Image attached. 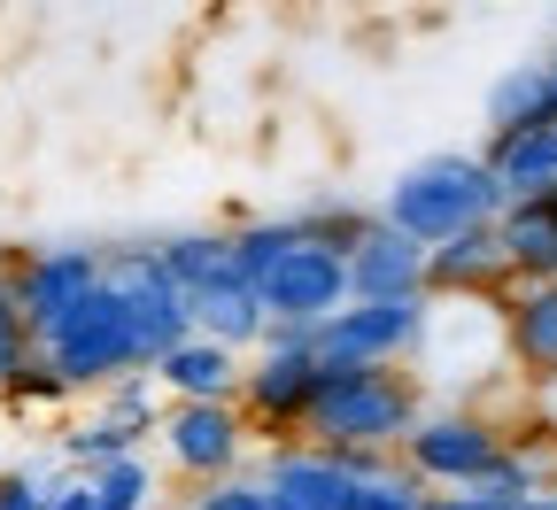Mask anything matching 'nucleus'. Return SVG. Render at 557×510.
<instances>
[{
	"instance_id": "nucleus-1",
	"label": "nucleus",
	"mask_w": 557,
	"mask_h": 510,
	"mask_svg": "<svg viewBox=\"0 0 557 510\" xmlns=\"http://www.w3.org/2000/svg\"><path fill=\"white\" fill-rule=\"evenodd\" d=\"M426 410V387L410 372H325L318 363V395L302 410L310 449H364V457H395L403 433Z\"/></svg>"
},
{
	"instance_id": "nucleus-2",
	"label": "nucleus",
	"mask_w": 557,
	"mask_h": 510,
	"mask_svg": "<svg viewBox=\"0 0 557 510\" xmlns=\"http://www.w3.org/2000/svg\"><path fill=\"white\" fill-rule=\"evenodd\" d=\"M496 178L480 171V156H457V148H442V156H418L410 171H395V186H387V201L372 209L380 225H395L403 240H418V248H442V240H457V233H472V225H496Z\"/></svg>"
},
{
	"instance_id": "nucleus-3",
	"label": "nucleus",
	"mask_w": 557,
	"mask_h": 510,
	"mask_svg": "<svg viewBox=\"0 0 557 510\" xmlns=\"http://www.w3.org/2000/svg\"><path fill=\"white\" fill-rule=\"evenodd\" d=\"M395 464L418 487H449V495L457 487H480L487 472L504 464V425L487 418V410H472V402H426L418 425L403 433Z\"/></svg>"
},
{
	"instance_id": "nucleus-4",
	"label": "nucleus",
	"mask_w": 557,
	"mask_h": 510,
	"mask_svg": "<svg viewBox=\"0 0 557 510\" xmlns=\"http://www.w3.org/2000/svg\"><path fill=\"white\" fill-rule=\"evenodd\" d=\"M101 295L124 310V333H132V363H139V372H156L178 340H194L186 295L163 278L156 240L148 248H101Z\"/></svg>"
},
{
	"instance_id": "nucleus-5",
	"label": "nucleus",
	"mask_w": 557,
	"mask_h": 510,
	"mask_svg": "<svg viewBox=\"0 0 557 510\" xmlns=\"http://www.w3.org/2000/svg\"><path fill=\"white\" fill-rule=\"evenodd\" d=\"M418 333H426V295L410 302H341L310 348L325 372H403V363L418 356Z\"/></svg>"
},
{
	"instance_id": "nucleus-6",
	"label": "nucleus",
	"mask_w": 557,
	"mask_h": 510,
	"mask_svg": "<svg viewBox=\"0 0 557 510\" xmlns=\"http://www.w3.org/2000/svg\"><path fill=\"white\" fill-rule=\"evenodd\" d=\"M32 356L47 363L62 387H109V380L139 372V363H132V333H124V310L101 295V286H94L78 310H62V318L32 340Z\"/></svg>"
},
{
	"instance_id": "nucleus-7",
	"label": "nucleus",
	"mask_w": 557,
	"mask_h": 510,
	"mask_svg": "<svg viewBox=\"0 0 557 510\" xmlns=\"http://www.w3.org/2000/svg\"><path fill=\"white\" fill-rule=\"evenodd\" d=\"M310 395H318V348H310V333L263 325L256 363H240V395H233V410L248 418V433L256 425L263 433H302Z\"/></svg>"
},
{
	"instance_id": "nucleus-8",
	"label": "nucleus",
	"mask_w": 557,
	"mask_h": 510,
	"mask_svg": "<svg viewBox=\"0 0 557 510\" xmlns=\"http://www.w3.org/2000/svg\"><path fill=\"white\" fill-rule=\"evenodd\" d=\"M348 302V263H341V248L333 240H302V248H287L263 278H256V310H263V325H278V333H318L333 310Z\"/></svg>"
},
{
	"instance_id": "nucleus-9",
	"label": "nucleus",
	"mask_w": 557,
	"mask_h": 510,
	"mask_svg": "<svg viewBox=\"0 0 557 510\" xmlns=\"http://www.w3.org/2000/svg\"><path fill=\"white\" fill-rule=\"evenodd\" d=\"M101 286V248H32L24 263L0 271V295H9L24 340H39L62 310H78Z\"/></svg>"
},
{
	"instance_id": "nucleus-10",
	"label": "nucleus",
	"mask_w": 557,
	"mask_h": 510,
	"mask_svg": "<svg viewBox=\"0 0 557 510\" xmlns=\"http://www.w3.org/2000/svg\"><path fill=\"white\" fill-rule=\"evenodd\" d=\"M163 457L186 472V480H233L240 472V449H248V418L233 402H171L163 410Z\"/></svg>"
},
{
	"instance_id": "nucleus-11",
	"label": "nucleus",
	"mask_w": 557,
	"mask_h": 510,
	"mask_svg": "<svg viewBox=\"0 0 557 510\" xmlns=\"http://www.w3.org/2000/svg\"><path fill=\"white\" fill-rule=\"evenodd\" d=\"M256 487L271 495V510H357L364 487L341 472L333 449H310V441H278L256 472Z\"/></svg>"
},
{
	"instance_id": "nucleus-12",
	"label": "nucleus",
	"mask_w": 557,
	"mask_h": 510,
	"mask_svg": "<svg viewBox=\"0 0 557 510\" xmlns=\"http://www.w3.org/2000/svg\"><path fill=\"white\" fill-rule=\"evenodd\" d=\"M348 263V302H410V295H426V248L403 240L395 225H372L341 248Z\"/></svg>"
},
{
	"instance_id": "nucleus-13",
	"label": "nucleus",
	"mask_w": 557,
	"mask_h": 510,
	"mask_svg": "<svg viewBox=\"0 0 557 510\" xmlns=\"http://www.w3.org/2000/svg\"><path fill=\"white\" fill-rule=\"evenodd\" d=\"M426 295L434 302H504L511 295V263L496 225H472L442 248H426Z\"/></svg>"
},
{
	"instance_id": "nucleus-14",
	"label": "nucleus",
	"mask_w": 557,
	"mask_h": 510,
	"mask_svg": "<svg viewBox=\"0 0 557 510\" xmlns=\"http://www.w3.org/2000/svg\"><path fill=\"white\" fill-rule=\"evenodd\" d=\"M148 380L163 387V402H233V395H240V356L194 333V340H178V348L156 363Z\"/></svg>"
},
{
	"instance_id": "nucleus-15",
	"label": "nucleus",
	"mask_w": 557,
	"mask_h": 510,
	"mask_svg": "<svg viewBox=\"0 0 557 510\" xmlns=\"http://www.w3.org/2000/svg\"><path fill=\"white\" fill-rule=\"evenodd\" d=\"M480 171L496 178V201H542L557 194V124L549 132H511V139H487Z\"/></svg>"
},
{
	"instance_id": "nucleus-16",
	"label": "nucleus",
	"mask_w": 557,
	"mask_h": 510,
	"mask_svg": "<svg viewBox=\"0 0 557 510\" xmlns=\"http://www.w3.org/2000/svg\"><path fill=\"white\" fill-rule=\"evenodd\" d=\"M504 356L527 380H557V286H511L504 295Z\"/></svg>"
},
{
	"instance_id": "nucleus-17",
	"label": "nucleus",
	"mask_w": 557,
	"mask_h": 510,
	"mask_svg": "<svg viewBox=\"0 0 557 510\" xmlns=\"http://www.w3.org/2000/svg\"><path fill=\"white\" fill-rule=\"evenodd\" d=\"M557 124V78L549 62H519L487 86V139H511V132H549Z\"/></svg>"
},
{
	"instance_id": "nucleus-18",
	"label": "nucleus",
	"mask_w": 557,
	"mask_h": 510,
	"mask_svg": "<svg viewBox=\"0 0 557 510\" xmlns=\"http://www.w3.org/2000/svg\"><path fill=\"white\" fill-rule=\"evenodd\" d=\"M496 240H504L511 286H557V216H549L542 201L496 209Z\"/></svg>"
},
{
	"instance_id": "nucleus-19",
	"label": "nucleus",
	"mask_w": 557,
	"mask_h": 510,
	"mask_svg": "<svg viewBox=\"0 0 557 510\" xmlns=\"http://www.w3.org/2000/svg\"><path fill=\"white\" fill-rule=\"evenodd\" d=\"M186 318L201 340H218V348H256L263 340V310H256V286L248 278H225V286H201V295H186Z\"/></svg>"
},
{
	"instance_id": "nucleus-20",
	"label": "nucleus",
	"mask_w": 557,
	"mask_h": 510,
	"mask_svg": "<svg viewBox=\"0 0 557 510\" xmlns=\"http://www.w3.org/2000/svg\"><path fill=\"white\" fill-rule=\"evenodd\" d=\"M156 263H163V278L178 286V295H201V286L240 278V271H233V240H225V233H171V240H156Z\"/></svg>"
},
{
	"instance_id": "nucleus-21",
	"label": "nucleus",
	"mask_w": 557,
	"mask_h": 510,
	"mask_svg": "<svg viewBox=\"0 0 557 510\" xmlns=\"http://www.w3.org/2000/svg\"><path fill=\"white\" fill-rule=\"evenodd\" d=\"M233 240V271L256 286L278 256H287V248H302L310 240V216H256V225H240V233H225Z\"/></svg>"
},
{
	"instance_id": "nucleus-22",
	"label": "nucleus",
	"mask_w": 557,
	"mask_h": 510,
	"mask_svg": "<svg viewBox=\"0 0 557 510\" xmlns=\"http://www.w3.org/2000/svg\"><path fill=\"white\" fill-rule=\"evenodd\" d=\"M163 410H171V402H163V387H156L148 372L109 380V402H101V418H109V425H124L132 441H139V433H156V425H163Z\"/></svg>"
},
{
	"instance_id": "nucleus-23",
	"label": "nucleus",
	"mask_w": 557,
	"mask_h": 510,
	"mask_svg": "<svg viewBox=\"0 0 557 510\" xmlns=\"http://www.w3.org/2000/svg\"><path fill=\"white\" fill-rule=\"evenodd\" d=\"M116 457H139V441L124 425H109V418H94V425H78V433H62V464H70V480H94L101 464H116Z\"/></svg>"
},
{
	"instance_id": "nucleus-24",
	"label": "nucleus",
	"mask_w": 557,
	"mask_h": 510,
	"mask_svg": "<svg viewBox=\"0 0 557 510\" xmlns=\"http://www.w3.org/2000/svg\"><path fill=\"white\" fill-rule=\"evenodd\" d=\"M86 495H94V510H156V472H148V457H116L86 480Z\"/></svg>"
},
{
	"instance_id": "nucleus-25",
	"label": "nucleus",
	"mask_w": 557,
	"mask_h": 510,
	"mask_svg": "<svg viewBox=\"0 0 557 510\" xmlns=\"http://www.w3.org/2000/svg\"><path fill=\"white\" fill-rule=\"evenodd\" d=\"M0 395H9L16 410H32V402H62L70 387H62V380L47 372V363H39V356H24V363H16V372H9V387H0Z\"/></svg>"
},
{
	"instance_id": "nucleus-26",
	"label": "nucleus",
	"mask_w": 557,
	"mask_h": 510,
	"mask_svg": "<svg viewBox=\"0 0 557 510\" xmlns=\"http://www.w3.org/2000/svg\"><path fill=\"white\" fill-rule=\"evenodd\" d=\"M70 472H0V510H47V495Z\"/></svg>"
},
{
	"instance_id": "nucleus-27",
	"label": "nucleus",
	"mask_w": 557,
	"mask_h": 510,
	"mask_svg": "<svg viewBox=\"0 0 557 510\" xmlns=\"http://www.w3.org/2000/svg\"><path fill=\"white\" fill-rule=\"evenodd\" d=\"M186 510H271V495H263L256 480H240V472H233V480H209Z\"/></svg>"
},
{
	"instance_id": "nucleus-28",
	"label": "nucleus",
	"mask_w": 557,
	"mask_h": 510,
	"mask_svg": "<svg viewBox=\"0 0 557 510\" xmlns=\"http://www.w3.org/2000/svg\"><path fill=\"white\" fill-rule=\"evenodd\" d=\"M357 510H426V487H418V480L395 464L387 480H372V487H364V502H357Z\"/></svg>"
},
{
	"instance_id": "nucleus-29",
	"label": "nucleus",
	"mask_w": 557,
	"mask_h": 510,
	"mask_svg": "<svg viewBox=\"0 0 557 510\" xmlns=\"http://www.w3.org/2000/svg\"><path fill=\"white\" fill-rule=\"evenodd\" d=\"M32 356V340H24V325H16V310H9V295H0V387H9V372Z\"/></svg>"
},
{
	"instance_id": "nucleus-30",
	"label": "nucleus",
	"mask_w": 557,
	"mask_h": 510,
	"mask_svg": "<svg viewBox=\"0 0 557 510\" xmlns=\"http://www.w3.org/2000/svg\"><path fill=\"white\" fill-rule=\"evenodd\" d=\"M47 510H94V495H86V480H62V487L47 495Z\"/></svg>"
},
{
	"instance_id": "nucleus-31",
	"label": "nucleus",
	"mask_w": 557,
	"mask_h": 510,
	"mask_svg": "<svg viewBox=\"0 0 557 510\" xmlns=\"http://www.w3.org/2000/svg\"><path fill=\"white\" fill-rule=\"evenodd\" d=\"M426 510H487L472 487H457V495H426Z\"/></svg>"
},
{
	"instance_id": "nucleus-32",
	"label": "nucleus",
	"mask_w": 557,
	"mask_h": 510,
	"mask_svg": "<svg viewBox=\"0 0 557 510\" xmlns=\"http://www.w3.org/2000/svg\"><path fill=\"white\" fill-rule=\"evenodd\" d=\"M519 510H557V487H549V495H534V502H519Z\"/></svg>"
},
{
	"instance_id": "nucleus-33",
	"label": "nucleus",
	"mask_w": 557,
	"mask_h": 510,
	"mask_svg": "<svg viewBox=\"0 0 557 510\" xmlns=\"http://www.w3.org/2000/svg\"><path fill=\"white\" fill-rule=\"evenodd\" d=\"M542 209H549V216H557V194H542Z\"/></svg>"
},
{
	"instance_id": "nucleus-34",
	"label": "nucleus",
	"mask_w": 557,
	"mask_h": 510,
	"mask_svg": "<svg viewBox=\"0 0 557 510\" xmlns=\"http://www.w3.org/2000/svg\"><path fill=\"white\" fill-rule=\"evenodd\" d=\"M549 78H557V54H549Z\"/></svg>"
}]
</instances>
